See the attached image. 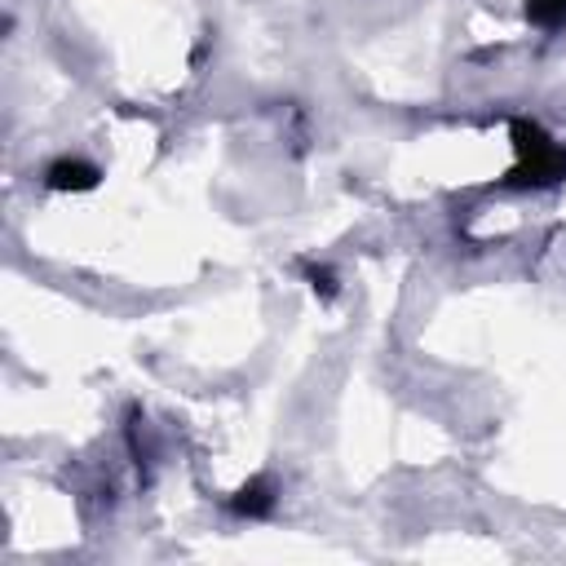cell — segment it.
Masks as SVG:
<instances>
[{"label": "cell", "mask_w": 566, "mask_h": 566, "mask_svg": "<svg viewBox=\"0 0 566 566\" xmlns=\"http://www.w3.org/2000/svg\"><path fill=\"white\" fill-rule=\"evenodd\" d=\"M517 150H522V159H526V168H531L535 181H553V177L566 172V150H557L539 128L517 124Z\"/></svg>", "instance_id": "1"}, {"label": "cell", "mask_w": 566, "mask_h": 566, "mask_svg": "<svg viewBox=\"0 0 566 566\" xmlns=\"http://www.w3.org/2000/svg\"><path fill=\"white\" fill-rule=\"evenodd\" d=\"M93 181H97V168H88L80 159H62L49 168V186H57V190H84Z\"/></svg>", "instance_id": "2"}, {"label": "cell", "mask_w": 566, "mask_h": 566, "mask_svg": "<svg viewBox=\"0 0 566 566\" xmlns=\"http://www.w3.org/2000/svg\"><path fill=\"white\" fill-rule=\"evenodd\" d=\"M234 504H239L243 513H265V509H270V495H265V486H256V482H252V486H243V491H239V500H234Z\"/></svg>", "instance_id": "3"}, {"label": "cell", "mask_w": 566, "mask_h": 566, "mask_svg": "<svg viewBox=\"0 0 566 566\" xmlns=\"http://www.w3.org/2000/svg\"><path fill=\"white\" fill-rule=\"evenodd\" d=\"M531 18L535 22H562L566 18V0H531Z\"/></svg>", "instance_id": "4"}]
</instances>
